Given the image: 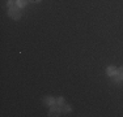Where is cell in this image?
<instances>
[{
  "label": "cell",
  "instance_id": "obj_6",
  "mask_svg": "<svg viewBox=\"0 0 123 117\" xmlns=\"http://www.w3.org/2000/svg\"><path fill=\"white\" fill-rule=\"evenodd\" d=\"M113 78H114V82H115V83H121V82L123 81L122 78H121V77H119V75H118V73H117L115 75H113Z\"/></svg>",
  "mask_w": 123,
  "mask_h": 117
},
{
  "label": "cell",
  "instance_id": "obj_2",
  "mask_svg": "<svg viewBox=\"0 0 123 117\" xmlns=\"http://www.w3.org/2000/svg\"><path fill=\"white\" fill-rule=\"evenodd\" d=\"M60 113H62V108H58V107L50 108V116H59Z\"/></svg>",
  "mask_w": 123,
  "mask_h": 117
},
{
  "label": "cell",
  "instance_id": "obj_8",
  "mask_svg": "<svg viewBox=\"0 0 123 117\" xmlns=\"http://www.w3.org/2000/svg\"><path fill=\"white\" fill-rule=\"evenodd\" d=\"M7 4L9 5V8H12V7H16V5H17V3H14V0H8V1H7Z\"/></svg>",
  "mask_w": 123,
  "mask_h": 117
},
{
  "label": "cell",
  "instance_id": "obj_10",
  "mask_svg": "<svg viewBox=\"0 0 123 117\" xmlns=\"http://www.w3.org/2000/svg\"><path fill=\"white\" fill-rule=\"evenodd\" d=\"M56 101H58V104H60V105H62V104H63V101H64V99H63V98H58V100H56Z\"/></svg>",
  "mask_w": 123,
  "mask_h": 117
},
{
  "label": "cell",
  "instance_id": "obj_4",
  "mask_svg": "<svg viewBox=\"0 0 123 117\" xmlns=\"http://www.w3.org/2000/svg\"><path fill=\"white\" fill-rule=\"evenodd\" d=\"M17 7L18 8H24L26 7V4H28V0H17Z\"/></svg>",
  "mask_w": 123,
  "mask_h": 117
},
{
  "label": "cell",
  "instance_id": "obj_11",
  "mask_svg": "<svg viewBox=\"0 0 123 117\" xmlns=\"http://www.w3.org/2000/svg\"><path fill=\"white\" fill-rule=\"evenodd\" d=\"M29 1H31V3H38V1H41V0H29Z\"/></svg>",
  "mask_w": 123,
  "mask_h": 117
},
{
  "label": "cell",
  "instance_id": "obj_9",
  "mask_svg": "<svg viewBox=\"0 0 123 117\" xmlns=\"http://www.w3.org/2000/svg\"><path fill=\"white\" fill-rule=\"evenodd\" d=\"M117 73H118V75H119V77H121L122 80H123V66H121V68L117 70Z\"/></svg>",
  "mask_w": 123,
  "mask_h": 117
},
{
  "label": "cell",
  "instance_id": "obj_3",
  "mask_svg": "<svg viewBox=\"0 0 123 117\" xmlns=\"http://www.w3.org/2000/svg\"><path fill=\"white\" fill-rule=\"evenodd\" d=\"M117 70L118 69H115L114 68V66H109V68H107V75H110V77H113V75H115L117 74Z\"/></svg>",
  "mask_w": 123,
  "mask_h": 117
},
{
  "label": "cell",
  "instance_id": "obj_5",
  "mask_svg": "<svg viewBox=\"0 0 123 117\" xmlns=\"http://www.w3.org/2000/svg\"><path fill=\"white\" fill-rule=\"evenodd\" d=\"M45 101H46V104H47V105H54L55 104L54 98H50V96H47V98L45 99Z\"/></svg>",
  "mask_w": 123,
  "mask_h": 117
},
{
  "label": "cell",
  "instance_id": "obj_7",
  "mask_svg": "<svg viewBox=\"0 0 123 117\" xmlns=\"http://www.w3.org/2000/svg\"><path fill=\"white\" fill-rule=\"evenodd\" d=\"M69 111H71V107H69V105L62 104V112H69Z\"/></svg>",
  "mask_w": 123,
  "mask_h": 117
},
{
  "label": "cell",
  "instance_id": "obj_1",
  "mask_svg": "<svg viewBox=\"0 0 123 117\" xmlns=\"http://www.w3.org/2000/svg\"><path fill=\"white\" fill-rule=\"evenodd\" d=\"M8 16L13 20H18L20 17H21V12L18 11V7L16 5V7L9 8V9H8Z\"/></svg>",
  "mask_w": 123,
  "mask_h": 117
}]
</instances>
